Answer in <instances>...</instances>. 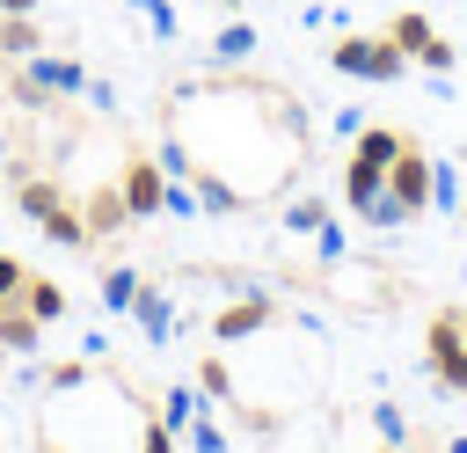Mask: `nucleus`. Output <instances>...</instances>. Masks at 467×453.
I'll return each instance as SVG.
<instances>
[{
    "label": "nucleus",
    "mask_w": 467,
    "mask_h": 453,
    "mask_svg": "<svg viewBox=\"0 0 467 453\" xmlns=\"http://www.w3.org/2000/svg\"><path fill=\"white\" fill-rule=\"evenodd\" d=\"M80 88H88V66L66 58V51H29V58H15V80H7L15 110H51V102H66Z\"/></svg>",
    "instance_id": "1"
},
{
    "label": "nucleus",
    "mask_w": 467,
    "mask_h": 453,
    "mask_svg": "<svg viewBox=\"0 0 467 453\" xmlns=\"http://www.w3.org/2000/svg\"><path fill=\"white\" fill-rule=\"evenodd\" d=\"M328 66H336V73H350V80L387 88V80H401V73H409V51H401L394 37H358V29H343V37H336V51H328Z\"/></svg>",
    "instance_id": "2"
},
{
    "label": "nucleus",
    "mask_w": 467,
    "mask_h": 453,
    "mask_svg": "<svg viewBox=\"0 0 467 453\" xmlns=\"http://www.w3.org/2000/svg\"><path fill=\"white\" fill-rule=\"evenodd\" d=\"M423 365L445 395H467V314L460 307H438L431 314V336H423Z\"/></svg>",
    "instance_id": "3"
},
{
    "label": "nucleus",
    "mask_w": 467,
    "mask_h": 453,
    "mask_svg": "<svg viewBox=\"0 0 467 453\" xmlns=\"http://www.w3.org/2000/svg\"><path fill=\"white\" fill-rule=\"evenodd\" d=\"M277 300L263 292V285H241V300H226L219 314H212V336L219 343H248V336H263V329H277Z\"/></svg>",
    "instance_id": "4"
},
{
    "label": "nucleus",
    "mask_w": 467,
    "mask_h": 453,
    "mask_svg": "<svg viewBox=\"0 0 467 453\" xmlns=\"http://www.w3.org/2000/svg\"><path fill=\"white\" fill-rule=\"evenodd\" d=\"M387 190H394L409 212H423V205H431V153H423L416 139H401V153L387 161Z\"/></svg>",
    "instance_id": "5"
},
{
    "label": "nucleus",
    "mask_w": 467,
    "mask_h": 453,
    "mask_svg": "<svg viewBox=\"0 0 467 453\" xmlns=\"http://www.w3.org/2000/svg\"><path fill=\"white\" fill-rule=\"evenodd\" d=\"M117 190H124V212H131V219H153V212H161V190H168V168L139 153V161H124V183H117Z\"/></svg>",
    "instance_id": "6"
},
{
    "label": "nucleus",
    "mask_w": 467,
    "mask_h": 453,
    "mask_svg": "<svg viewBox=\"0 0 467 453\" xmlns=\"http://www.w3.org/2000/svg\"><path fill=\"white\" fill-rule=\"evenodd\" d=\"M336 197H343V205H350V212L365 219V212H372V205L387 197V168H379V161H358V153H350V161H343V175H336Z\"/></svg>",
    "instance_id": "7"
},
{
    "label": "nucleus",
    "mask_w": 467,
    "mask_h": 453,
    "mask_svg": "<svg viewBox=\"0 0 467 453\" xmlns=\"http://www.w3.org/2000/svg\"><path fill=\"white\" fill-rule=\"evenodd\" d=\"M131 321H139V336H146V343H168L182 314H175V300H168L161 285H146V292H139V307H131Z\"/></svg>",
    "instance_id": "8"
},
{
    "label": "nucleus",
    "mask_w": 467,
    "mask_h": 453,
    "mask_svg": "<svg viewBox=\"0 0 467 453\" xmlns=\"http://www.w3.org/2000/svg\"><path fill=\"white\" fill-rule=\"evenodd\" d=\"M15 205H22V212H29L36 226H44V219H51L58 205H66V190H58L51 175H36V168H22V175H15Z\"/></svg>",
    "instance_id": "9"
},
{
    "label": "nucleus",
    "mask_w": 467,
    "mask_h": 453,
    "mask_svg": "<svg viewBox=\"0 0 467 453\" xmlns=\"http://www.w3.org/2000/svg\"><path fill=\"white\" fill-rule=\"evenodd\" d=\"M22 307H29L36 321H66V307H73V300H66V285H58V278L22 270Z\"/></svg>",
    "instance_id": "10"
},
{
    "label": "nucleus",
    "mask_w": 467,
    "mask_h": 453,
    "mask_svg": "<svg viewBox=\"0 0 467 453\" xmlns=\"http://www.w3.org/2000/svg\"><path fill=\"white\" fill-rule=\"evenodd\" d=\"M80 219H88V234H117V226H131V212H124V190H117V183H102V190L80 205Z\"/></svg>",
    "instance_id": "11"
},
{
    "label": "nucleus",
    "mask_w": 467,
    "mask_h": 453,
    "mask_svg": "<svg viewBox=\"0 0 467 453\" xmlns=\"http://www.w3.org/2000/svg\"><path fill=\"white\" fill-rule=\"evenodd\" d=\"M36 336H44V321L15 300V307H0V351H15V358H29L36 351Z\"/></svg>",
    "instance_id": "12"
},
{
    "label": "nucleus",
    "mask_w": 467,
    "mask_h": 453,
    "mask_svg": "<svg viewBox=\"0 0 467 453\" xmlns=\"http://www.w3.org/2000/svg\"><path fill=\"white\" fill-rule=\"evenodd\" d=\"M139 292H146V278H139V270H124V263H117V270H102V314H131V307H139Z\"/></svg>",
    "instance_id": "13"
},
{
    "label": "nucleus",
    "mask_w": 467,
    "mask_h": 453,
    "mask_svg": "<svg viewBox=\"0 0 467 453\" xmlns=\"http://www.w3.org/2000/svg\"><path fill=\"white\" fill-rule=\"evenodd\" d=\"M29 51H44L36 15H0V58H29Z\"/></svg>",
    "instance_id": "14"
},
{
    "label": "nucleus",
    "mask_w": 467,
    "mask_h": 453,
    "mask_svg": "<svg viewBox=\"0 0 467 453\" xmlns=\"http://www.w3.org/2000/svg\"><path fill=\"white\" fill-rule=\"evenodd\" d=\"M36 234H44V241H58V248H95V234H88V219H80L73 205H58V212H51Z\"/></svg>",
    "instance_id": "15"
},
{
    "label": "nucleus",
    "mask_w": 467,
    "mask_h": 453,
    "mask_svg": "<svg viewBox=\"0 0 467 453\" xmlns=\"http://www.w3.org/2000/svg\"><path fill=\"white\" fill-rule=\"evenodd\" d=\"M197 409H204V395H197V387H182V380H175V387H168V395H161V409H153V416H161V424H168V431H175V438H182V431H190V416H197Z\"/></svg>",
    "instance_id": "16"
},
{
    "label": "nucleus",
    "mask_w": 467,
    "mask_h": 453,
    "mask_svg": "<svg viewBox=\"0 0 467 453\" xmlns=\"http://www.w3.org/2000/svg\"><path fill=\"white\" fill-rule=\"evenodd\" d=\"M255 51V22H226L219 37H212V66H241Z\"/></svg>",
    "instance_id": "17"
},
{
    "label": "nucleus",
    "mask_w": 467,
    "mask_h": 453,
    "mask_svg": "<svg viewBox=\"0 0 467 453\" xmlns=\"http://www.w3.org/2000/svg\"><path fill=\"white\" fill-rule=\"evenodd\" d=\"M350 153H358V161H379V168H387V161L401 153V132H394V124H365V132L350 139Z\"/></svg>",
    "instance_id": "18"
},
{
    "label": "nucleus",
    "mask_w": 467,
    "mask_h": 453,
    "mask_svg": "<svg viewBox=\"0 0 467 453\" xmlns=\"http://www.w3.org/2000/svg\"><path fill=\"white\" fill-rule=\"evenodd\" d=\"M197 395H204V409H226L234 402V365L226 358H204L197 365Z\"/></svg>",
    "instance_id": "19"
},
{
    "label": "nucleus",
    "mask_w": 467,
    "mask_h": 453,
    "mask_svg": "<svg viewBox=\"0 0 467 453\" xmlns=\"http://www.w3.org/2000/svg\"><path fill=\"white\" fill-rule=\"evenodd\" d=\"M387 37H394V44H401V51H409V58H416V51H423V44H431V37H438V29H431V15H416V7H401V15H394V22H387Z\"/></svg>",
    "instance_id": "20"
},
{
    "label": "nucleus",
    "mask_w": 467,
    "mask_h": 453,
    "mask_svg": "<svg viewBox=\"0 0 467 453\" xmlns=\"http://www.w3.org/2000/svg\"><path fill=\"white\" fill-rule=\"evenodd\" d=\"M321 219H328V197H314V190H292V197H285V226H292V234H314Z\"/></svg>",
    "instance_id": "21"
},
{
    "label": "nucleus",
    "mask_w": 467,
    "mask_h": 453,
    "mask_svg": "<svg viewBox=\"0 0 467 453\" xmlns=\"http://www.w3.org/2000/svg\"><path fill=\"white\" fill-rule=\"evenodd\" d=\"M161 212H168V219H197V212H204V205H197V183H190V175H168Z\"/></svg>",
    "instance_id": "22"
},
{
    "label": "nucleus",
    "mask_w": 467,
    "mask_h": 453,
    "mask_svg": "<svg viewBox=\"0 0 467 453\" xmlns=\"http://www.w3.org/2000/svg\"><path fill=\"white\" fill-rule=\"evenodd\" d=\"M372 431H379L387 446H409V409H401V402H372Z\"/></svg>",
    "instance_id": "23"
},
{
    "label": "nucleus",
    "mask_w": 467,
    "mask_h": 453,
    "mask_svg": "<svg viewBox=\"0 0 467 453\" xmlns=\"http://www.w3.org/2000/svg\"><path fill=\"white\" fill-rule=\"evenodd\" d=\"M124 7H139V15H146V29H153L161 44H175V37H182V22H175V7H168V0H124Z\"/></svg>",
    "instance_id": "24"
},
{
    "label": "nucleus",
    "mask_w": 467,
    "mask_h": 453,
    "mask_svg": "<svg viewBox=\"0 0 467 453\" xmlns=\"http://www.w3.org/2000/svg\"><path fill=\"white\" fill-rule=\"evenodd\" d=\"M431 205H438V212H460V175H452L445 161H431Z\"/></svg>",
    "instance_id": "25"
},
{
    "label": "nucleus",
    "mask_w": 467,
    "mask_h": 453,
    "mask_svg": "<svg viewBox=\"0 0 467 453\" xmlns=\"http://www.w3.org/2000/svg\"><path fill=\"white\" fill-rule=\"evenodd\" d=\"M409 219H416V212H409V205H401L394 190H387V197H379V205L365 212V226H379V234H394V226H409Z\"/></svg>",
    "instance_id": "26"
},
{
    "label": "nucleus",
    "mask_w": 467,
    "mask_h": 453,
    "mask_svg": "<svg viewBox=\"0 0 467 453\" xmlns=\"http://www.w3.org/2000/svg\"><path fill=\"white\" fill-rule=\"evenodd\" d=\"M314 256H321V263H343V256H350V234H343L336 219H321V226H314Z\"/></svg>",
    "instance_id": "27"
},
{
    "label": "nucleus",
    "mask_w": 467,
    "mask_h": 453,
    "mask_svg": "<svg viewBox=\"0 0 467 453\" xmlns=\"http://www.w3.org/2000/svg\"><path fill=\"white\" fill-rule=\"evenodd\" d=\"M452 58H460V44H452V37H431V44L416 51V66H423V73H452Z\"/></svg>",
    "instance_id": "28"
},
{
    "label": "nucleus",
    "mask_w": 467,
    "mask_h": 453,
    "mask_svg": "<svg viewBox=\"0 0 467 453\" xmlns=\"http://www.w3.org/2000/svg\"><path fill=\"white\" fill-rule=\"evenodd\" d=\"M182 438H190V446H197V453H226V431H219V424H212V416H204V409H197V416H190V431H182Z\"/></svg>",
    "instance_id": "29"
},
{
    "label": "nucleus",
    "mask_w": 467,
    "mask_h": 453,
    "mask_svg": "<svg viewBox=\"0 0 467 453\" xmlns=\"http://www.w3.org/2000/svg\"><path fill=\"white\" fill-rule=\"evenodd\" d=\"M15 300H22V256L0 248V307H15Z\"/></svg>",
    "instance_id": "30"
},
{
    "label": "nucleus",
    "mask_w": 467,
    "mask_h": 453,
    "mask_svg": "<svg viewBox=\"0 0 467 453\" xmlns=\"http://www.w3.org/2000/svg\"><path fill=\"white\" fill-rule=\"evenodd\" d=\"M80 95H88L95 110H117V88H109V80H95V73H88V88H80Z\"/></svg>",
    "instance_id": "31"
},
{
    "label": "nucleus",
    "mask_w": 467,
    "mask_h": 453,
    "mask_svg": "<svg viewBox=\"0 0 467 453\" xmlns=\"http://www.w3.org/2000/svg\"><path fill=\"white\" fill-rule=\"evenodd\" d=\"M0 15H36V0H0Z\"/></svg>",
    "instance_id": "32"
},
{
    "label": "nucleus",
    "mask_w": 467,
    "mask_h": 453,
    "mask_svg": "<svg viewBox=\"0 0 467 453\" xmlns=\"http://www.w3.org/2000/svg\"><path fill=\"white\" fill-rule=\"evenodd\" d=\"M445 453H467V438H452V446H445Z\"/></svg>",
    "instance_id": "33"
},
{
    "label": "nucleus",
    "mask_w": 467,
    "mask_h": 453,
    "mask_svg": "<svg viewBox=\"0 0 467 453\" xmlns=\"http://www.w3.org/2000/svg\"><path fill=\"white\" fill-rule=\"evenodd\" d=\"M460 226H467V197H460Z\"/></svg>",
    "instance_id": "34"
},
{
    "label": "nucleus",
    "mask_w": 467,
    "mask_h": 453,
    "mask_svg": "<svg viewBox=\"0 0 467 453\" xmlns=\"http://www.w3.org/2000/svg\"><path fill=\"white\" fill-rule=\"evenodd\" d=\"M379 453H401V446H379Z\"/></svg>",
    "instance_id": "35"
}]
</instances>
